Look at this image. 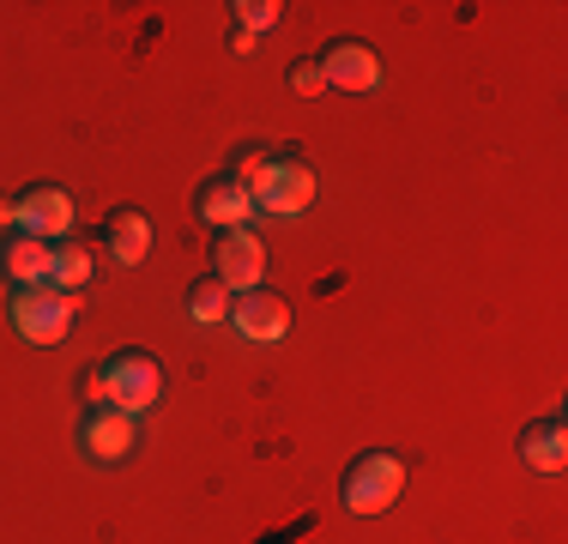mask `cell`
I'll list each match as a JSON object with an SVG mask.
<instances>
[{
	"label": "cell",
	"mask_w": 568,
	"mask_h": 544,
	"mask_svg": "<svg viewBox=\"0 0 568 544\" xmlns=\"http://www.w3.org/2000/svg\"><path fill=\"white\" fill-rule=\"evenodd\" d=\"M284 79H291L296 98H321V91H327V79H321V61H315V54H308V61H291V73H284Z\"/></svg>",
	"instance_id": "cell-18"
},
{
	"label": "cell",
	"mask_w": 568,
	"mask_h": 544,
	"mask_svg": "<svg viewBox=\"0 0 568 544\" xmlns=\"http://www.w3.org/2000/svg\"><path fill=\"white\" fill-rule=\"evenodd\" d=\"M212 279H219L230 296L261 291L266 284V242L254 236V230H219V242H212Z\"/></svg>",
	"instance_id": "cell-5"
},
{
	"label": "cell",
	"mask_w": 568,
	"mask_h": 544,
	"mask_svg": "<svg viewBox=\"0 0 568 544\" xmlns=\"http://www.w3.org/2000/svg\"><path fill=\"white\" fill-rule=\"evenodd\" d=\"M49 266H55V249H49V242L24 236V230L0 236V279H7L12 291H31V284H49Z\"/></svg>",
	"instance_id": "cell-10"
},
{
	"label": "cell",
	"mask_w": 568,
	"mask_h": 544,
	"mask_svg": "<svg viewBox=\"0 0 568 544\" xmlns=\"http://www.w3.org/2000/svg\"><path fill=\"white\" fill-rule=\"evenodd\" d=\"M7 315H12V333L24 345H61L73 333V315H79V296H61L49 284H31V291H12L7 296Z\"/></svg>",
	"instance_id": "cell-3"
},
{
	"label": "cell",
	"mask_w": 568,
	"mask_h": 544,
	"mask_svg": "<svg viewBox=\"0 0 568 544\" xmlns=\"http://www.w3.org/2000/svg\"><path fill=\"white\" fill-rule=\"evenodd\" d=\"M266 170H273V152H266V145H236V152H230V170H224V175L254 200V194L266 188Z\"/></svg>",
	"instance_id": "cell-16"
},
{
	"label": "cell",
	"mask_w": 568,
	"mask_h": 544,
	"mask_svg": "<svg viewBox=\"0 0 568 544\" xmlns=\"http://www.w3.org/2000/svg\"><path fill=\"white\" fill-rule=\"evenodd\" d=\"M133 447H140V417L115 412V405H91V412L79 417V454H85L91 466H121Z\"/></svg>",
	"instance_id": "cell-6"
},
{
	"label": "cell",
	"mask_w": 568,
	"mask_h": 544,
	"mask_svg": "<svg viewBox=\"0 0 568 544\" xmlns=\"http://www.w3.org/2000/svg\"><path fill=\"white\" fill-rule=\"evenodd\" d=\"M79 387H85V412L91 405H115V412H128V417H145L164 400V363H158L152 351H115L98 370H85Z\"/></svg>",
	"instance_id": "cell-1"
},
{
	"label": "cell",
	"mask_w": 568,
	"mask_h": 544,
	"mask_svg": "<svg viewBox=\"0 0 568 544\" xmlns=\"http://www.w3.org/2000/svg\"><path fill=\"white\" fill-rule=\"evenodd\" d=\"M152 242H158V230H152V218H145L140 206H115L110 218H103V249H110L121 266L152 261Z\"/></svg>",
	"instance_id": "cell-11"
},
{
	"label": "cell",
	"mask_w": 568,
	"mask_h": 544,
	"mask_svg": "<svg viewBox=\"0 0 568 544\" xmlns=\"http://www.w3.org/2000/svg\"><path fill=\"white\" fill-rule=\"evenodd\" d=\"M230 303H236V296H230L219 279H194L187 296H182V309H187L194 326H230Z\"/></svg>",
	"instance_id": "cell-15"
},
{
	"label": "cell",
	"mask_w": 568,
	"mask_h": 544,
	"mask_svg": "<svg viewBox=\"0 0 568 544\" xmlns=\"http://www.w3.org/2000/svg\"><path fill=\"white\" fill-rule=\"evenodd\" d=\"M520 460L532 472H562L568 466V424L562 417H538L520 430Z\"/></svg>",
	"instance_id": "cell-13"
},
{
	"label": "cell",
	"mask_w": 568,
	"mask_h": 544,
	"mask_svg": "<svg viewBox=\"0 0 568 544\" xmlns=\"http://www.w3.org/2000/svg\"><path fill=\"white\" fill-rule=\"evenodd\" d=\"M73 224H79V206H73V194H67L61 182H31L19 194V230L24 236H37V242H67L73 236Z\"/></svg>",
	"instance_id": "cell-7"
},
{
	"label": "cell",
	"mask_w": 568,
	"mask_h": 544,
	"mask_svg": "<svg viewBox=\"0 0 568 544\" xmlns=\"http://www.w3.org/2000/svg\"><path fill=\"white\" fill-rule=\"evenodd\" d=\"M405 478H412V466H405L394 447H369V454H357L345 466L339 502H345L351 514H387L405 496Z\"/></svg>",
	"instance_id": "cell-2"
},
{
	"label": "cell",
	"mask_w": 568,
	"mask_h": 544,
	"mask_svg": "<svg viewBox=\"0 0 568 544\" xmlns=\"http://www.w3.org/2000/svg\"><path fill=\"white\" fill-rule=\"evenodd\" d=\"M230 326H236L248 345H278V339H291V296L278 291H242L236 303H230Z\"/></svg>",
	"instance_id": "cell-9"
},
{
	"label": "cell",
	"mask_w": 568,
	"mask_h": 544,
	"mask_svg": "<svg viewBox=\"0 0 568 544\" xmlns=\"http://www.w3.org/2000/svg\"><path fill=\"white\" fill-rule=\"evenodd\" d=\"M315 206V170L303 163V152H273V170H266V188L254 194V212L266 218H303Z\"/></svg>",
	"instance_id": "cell-4"
},
{
	"label": "cell",
	"mask_w": 568,
	"mask_h": 544,
	"mask_svg": "<svg viewBox=\"0 0 568 544\" xmlns=\"http://www.w3.org/2000/svg\"><path fill=\"white\" fill-rule=\"evenodd\" d=\"M315 61H321V79L333 91H375L382 85V54L363 43V37H333Z\"/></svg>",
	"instance_id": "cell-8"
},
{
	"label": "cell",
	"mask_w": 568,
	"mask_h": 544,
	"mask_svg": "<svg viewBox=\"0 0 568 544\" xmlns=\"http://www.w3.org/2000/svg\"><path fill=\"white\" fill-rule=\"evenodd\" d=\"M91 272H98V261H91V249L85 242H55V266H49V291H61V296H79L91 284Z\"/></svg>",
	"instance_id": "cell-14"
},
{
	"label": "cell",
	"mask_w": 568,
	"mask_h": 544,
	"mask_svg": "<svg viewBox=\"0 0 568 544\" xmlns=\"http://www.w3.org/2000/svg\"><path fill=\"white\" fill-rule=\"evenodd\" d=\"M230 12H236V31H248V37H261V31H273V24H278V0H236V7H230Z\"/></svg>",
	"instance_id": "cell-17"
},
{
	"label": "cell",
	"mask_w": 568,
	"mask_h": 544,
	"mask_svg": "<svg viewBox=\"0 0 568 544\" xmlns=\"http://www.w3.org/2000/svg\"><path fill=\"white\" fill-rule=\"evenodd\" d=\"M19 230V194H0V236Z\"/></svg>",
	"instance_id": "cell-19"
},
{
	"label": "cell",
	"mask_w": 568,
	"mask_h": 544,
	"mask_svg": "<svg viewBox=\"0 0 568 544\" xmlns=\"http://www.w3.org/2000/svg\"><path fill=\"white\" fill-rule=\"evenodd\" d=\"M194 212L206 218L212 230H248V218H254V200L242 194L230 175H212V182H200V194H194Z\"/></svg>",
	"instance_id": "cell-12"
}]
</instances>
